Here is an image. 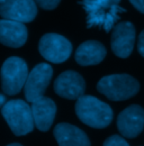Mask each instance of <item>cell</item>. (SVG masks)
<instances>
[{
    "label": "cell",
    "mask_w": 144,
    "mask_h": 146,
    "mask_svg": "<svg viewBox=\"0 0 144 146\" xmlns=\"http://www.w3.org/2000/svg\"><path fill=\"white\" fill-rule=\"evenodd\" d=\"M27 28L24 23L10 19H0V43L5 46L18 48L27 40Z\"/></svg>",
    "instance_id": "cell-12"
},
{
    "label": "cell",
    "mask_w": 144,
    "mask_h": 146,
    "mask_svg": "<svg viewBox=\"0 0 144 146\" xmlns=\"http://www.w3.org/2000/svg\"><path fill=\"white\" fill-rule=\"evenodd\" d=\"M104 146H129L122 136L113 135L104 142Z\"/></svg>",
    "instance_id": "cell-16"
},
{
    "label": "cell",
    "mask_w": 144,
    "mask_h": 146,
    "mask_svg": "<svg viewBox=\"0 0 144 146\" xmlns=\"http://www.w3.org/2000/svg\"><path fill=\"white\" fill-rule=\"evenodd\" d=\"M111 1H115V2H118V3H119V1H121V0H111Z\"/></svg>",
    "instance_id": "cell-22"
},
{
    "label": "cell",
    "mask_w": 144,
    "mask_h": 146,
    "mask_svg": "<svg viewBox=\"0 0 144 146\" xmlns=\"http://www.w3.org/2000/svg\"><path fill=\"white\" fill-rule=\"evenodd\" d=\"M41 55L51 63H63L72 53V44L64 36L49 33L43 35L38 43Z\"/></svg>",
    "instance_id": "cell-6"
},
{
    "label": "cell",
    "mask_w": 144,
    "mask_h": 146,
    "mask_svg": "<svg viewBox=\"0 0 144 146\" xmlns=\"http://www.w3.org/2000/svg\"><path fill=\"white\" fill-rule=\"evenodd\" d=\"M6 102H7V100H6V96L2 94V93H0V108H2V107L5 106Z\"/></svg>",
    "instance_id": "cell-20"
},
{
    "label": "cell",
    "mask_w": 144,
    "mask_h": 146,
    "mask_svg": "<svg viewBox=\"0 0 144 146\" xmlns=\"http://www.w3.org/2000/svg\"><path fill=\"white\" fill-rule=\"evenodd\" d=\"M137 51H139V53L144 57V31H142V32H141V34L139 35Z\"/></svg>",
    "instance_id": "cell-18"
},
{
    "label": "cell",
    "mask_w": 144,
    "mask_h": 146,
    "mask_svg": "<svg viewBox=\"0 0 144 146\" xmlns=\"http://www.w3.org/2000/svg\"><path fill=\"white\" fill-rule=\"evenodd\" d=\"M8 146H23V145H20V144H18V143H14V144H9Z\"/></svg>",
    "instance_id": "cell-21"
},
{
    "label": "cell",
    "mask_w": 144,
    "mask_h": 146,
    "mask_svg": "<svg viewBox=\"0 0 144 146\" xmlns=\"http://www.w3.org/2000/svg\"><path fill=\"white\" fill-rule=\"evenodd\" d=\"M117 128L123 137L135 138L144 128V109L139 105H131L117 118Z\"/></svg>",
    "instance_id": "cell-10"
},
{
    "label": "cell",
    "mask_w": 144,
    "mask_h": 146,
    "mask_svg": "<svg viewBox=\"0 0 144 146\" xmlns=\"http://www.w3.org/2000/svg\"><path fill=\"white\" fill-rule=\"evenodd\" d=\"M53 75V69L47 63H39L28 73L24 92L27 101L33 102L34 100L43 97L47 86L51 82Z\"/></svg>",
    "instance_id": "cell-7"
},
{
    "label": "cell",
    "mask_w": 144,
    "mask_h": 146,
    "mask_svg": "<svg viewBox=\"0 0 144 146\" xmlns=\"http://www.w3.org/2000/svg\"><path fill=\"white\" fill-rule=\"evenodd\" d=\"M54 91L62 98L78 100L85 94L86 82L78 72L65 71L56 78L54 82Z\"/></svg>",
    "instance_id": "cell-11"
},
{
    "label": "cell",
    "mask_w": 144,
    "mask_h": 146,
    "mask_svg": "<svg viewBox=\"0 0 144 146\" xmlns=\"http://www.w3.org/2000/svg\"><path fill=\"white\" fill-rule=\"evenodd\" d=\"M79 3L87 14V26L100 27L107 33L111 31L121 14L126 11L118 2L111 0H81Z\"/></svg>",
    "instance_id": "cell-1"
},
{
    "label": "cell",
    "mask_w": 144,
    "mask_h": 146,
    "mask_svg": "<svg viewBox=\"0 0 144 146\" xmlns=\"http://www.w3.org/2000/svg\"><path fill=\"white\" fill-rule=\"evenodd\" d=\"M3 1H5V0H0V3H2V2H3Z\"/></svg>",
    "instance_id": "cell-23"
},
{
    "label": "cell",
    "mask_w": 144,
    "mask_h": 146,
    "mask_svg": "<svg viewBox=\"0 0 144 146\" xmlns=\"http://www.w3.org/2000/svg\"><path fill=\"white\" fill-rule=\"evenodd\" d=\"M37 15L35 0H5L0 3V16L19 23H29Z\"/></svg>",
    "instance_id": "cell-9"
},
{
    "label": "cell",
    "mask_w": 144,
    "mask_h": 146,
    "mask_svg": "<svg viewBox=\"0 0 144 146\" xmlns=\"http://www.w3.org/2000/svg\"><path fill=\"white\" fill-rule=\"evenodd\" d=\"M107 54L105 46L97 40H87L75 51V61L80 65L89 66L99 64Z\"/></svg>",
    "instance_id": "cell-15"
},
{
    "label": "cell",
    "mask_w": 144,
    "mask_h": 146,
    "mask_svg": "<svg viewBox=\"0 0 144 146\" xmlns=\"http://www.w3.org/2000/svg\"><path fill=\"white\" fill-rule=\"evenodd\" d=\"M97 90L109 100L121 101L134 97L140 90V83L128 74H111L99 80Z\"/></svg>",
    "instance_id": "cell-4"
},
{
    "label": "cell",
    "mask_w": 144,
    "mask_h": 146,
    "mask_svg": "<svg viewBox=\"0 0 144 146\" xmlns=\"http://www.w3.org/2000/svg\"><path fill=\"white\" fill-rule=\"evenodd\" d=\"M32 112L35 127L41 131H47L55 118L56 105L52 99L43 96L32 102Z\"/></svg>",
    "instance_id": "cell-13"
},
{
    "label": "cell",
    "mask_w": 144,
    "mask_h": 146,
    "mask_svg": "<svg viewBox=\"0 0 144 146\" xmlns=\"http://www.w3.org/2000/svg\"><path fill=\"white\" fill-rule=\"evenodd\" d=\"M53 135L59 146H90V141L83 130L71 124H57Z\"/></svg>",
    "instance_id": "cell-14"
},
{
    "label": "cell",
    "mask_w": 144,
    "mask_h": 146,
    "mask_svg": "<svg viewBox=\"0 0 144 146\" xmlns=\"http://www.w3.org/2000/svg\"><path fill=\"white\" fill-rule=\"evenodd\" d=\"M129 2L140 11L144 14V0H129Z\"/></svg>",
    "instance_id": "cell-19"
},
{
    "label": "cell",
    "mask_w": 144,
    "mask_h": 146,
    "mask_svg": "<svg viewBox=\"0 0 144 146\" xmlns=\"http://www.w3.org/2000/svg\"><path fill=\"white\" fill-rule=\"evenodd\" d=\"M1 113L16 136L27 135L35 127L32 107L24 100L7 101L1 108Z\"/></svg>",
    "instance_id": "cell-3"
},
{
    "label": "cell",
    "mask_w": 144,
    "mask_h": 146,
    "mask_svg": "<svg viewBox=\"0 0 144 146\" xmlns=\"http://www.w3.org/2000/svg\"><path fill=\"white\" fill-rule=\"evenodd\" d=\"M135 43V27L129 21L118 23L111 34V50L114 54L121 58L128 57L133 52Z\"/></svg>",
    "instance_id": "cell-8"
},
{
    "label": "cell",
    "mask_w": 144,
    "mask_h": 146,
    "mask_svg": "<svg viewBox=\"0 0 144 146\" xmlns=\"http://www.w3.org/2000/svg\"><path fill=\"white\" fill-rule=\"evenodd\" d=\"M61 0H35L36 5L39 6L43 9L46 10H52L54 8L57 7V5L60 3Z\"/></svg>",
    "instance_id": "cell-17"
},
{
    "label": "cell",
    "mask_w": 144,
    "mask_h": 146,
    "mask_svg": "<svg viewBox=\"0 0 144 146\" xmlns=\"http://www.w3.org/2000/svg\"><path fill=\"white\" fill-rule=\"evenodd\" d=\"M1 88L6 94L14 96L25 87L28 68L26 62L17 56L7 58L1 66Z\"/></svg>",
    "instance_id": "cell-5"
},
{
    "label": "cell",
    "mask_w": 144,
    "mask_h": 146,
    "mask_svg": "<svg viewBox=\"0 0 144 146\" xmlns=\"http://www.w3.org/2000/svg\"><path fill=\"white\" fill-rule=\"evenodd\" d=\"M75 113L87 126L97 129L106 128L113 120L110 106L92 96L83 94L75 102Z\"/></svg>",
    "instance_id": "cell-2"
}]
</instances>
